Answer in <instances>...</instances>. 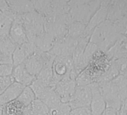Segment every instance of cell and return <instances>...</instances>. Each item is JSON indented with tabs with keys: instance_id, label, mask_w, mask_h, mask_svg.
I'll use <instances>...</instances> for the list:
<instances>
[{
	"instance_id": "ac0fdd59",
	"label": "cell",
	"mask_w": 127,
	"mask_h": 115,
	"mask_svg": "<svg viewBox=\"0 0 127 115\" xmlns=\"http://www.w3.org/2000/svg\"><path fill=\"white\" fill-rule=\"evenodd\" d=\"M11 76L15 82H17L24 87H29L35 79V77L28 72L23 64L14 67Z\"/></svg>"
},
{
	"instance_id": "7dc6e473",
	"label": "cell",
	"mask_w": 127,
	"mask_h": 115,
	"mask_svg": "<svg viewBox=\"0 0 127 115\" xmlns=\"http://www.w3.org/2000/svg\"><path fill=\"white\" fill-rule=\"evenodd\" d=\"M91 115H93V114H91Z\"/></svg>"
},
{
	"instance_id": "f546056e",
	"label": "cell",
	"mask_w": 127,
	"mask_h": 115,
	"mask_svg": "<svg viewBox=\"0 0 127 115\" xmlns=\"http://www.w3.org/2000/svg\"><path fill=\"white\" fill-rule=\"evenodd\" d=\"M29 87L33 91V93H34V94L35 96V98L37 99H40L46 94V93L49 89H51V87H46V85H43L41 82L37 81L36 79V78Z\"/></svg>"
},
{
	"instance_id": "9a60e30c",
	"label": "cell",
	"mask_w": 127,
	"mask_h": 115,
	"mask_svg": "<svg viewBox=\"0 0 127 115\" xmlns=\"http://www.w3.org/2000/svg\"><path fill=\"white\" fill-rule=\"evenodd\" d=\"M9 37L17 46L29 42L20 15H17L14 20L9 32Z\"/></svg>"
},
{
	"instance_id": "2e32d148",
	"label": "cell",
	"mask_w": 127,
	"mask_h": 115,
	"mask_svg": "<svg viewBox=\"0 0 127 115\" xmlns=\"http://www.w3.org/2000/svg\"><path fill=\"white\" fill-rule=\"evenodd\" d=\"M28 72L36 78L45 64L43 53L36 51L23 63Z\"/></svg>"
},
{
	"instance_id": "ffe728a7",
	"label": "cell",
	"mask_w": 127,
	"mask_h": 115,
	"mask_svg": "<svg viewBox=\"0 0 127 115\" xmlns=\"http://www.w3.org/2000/svg\"><path fill=\"white\" fill-rule=\"evenodd\" d=\"M55 40H56L52 36L44 31L38 35L32 43L34 44L36 51L40 52H48L52 49Z\"/></svg>"
},
{
	"instance_id": "603a6c76",
	"label": "cell",
	"mask_w": 127,
	"mask_h": 115,
	"mask_svg": "<svg viewBox=\"0 0 127 115\" xmlns=\"http://www.w3.org/2000/svg\"><path fill=\"white\" fill-rule=\"evenodd\" d=\"M52 64L53 62H49L45 64L43 69L36 76V79L37 81H39L46 87L51 88H54L55 87L52 73Z\"/></svg>"
},
{
	"instance_id": "cb8c5ba5",
	"label": "cell",
	"mask_w": 127,
	"mask_h": 115,
	"mask_svg": "<svg viewBox=\"0 0 127 115\" xmlns=\"http://www.w3.org/2000/svg\"><path fill=\"white\" fill-rule=\"evenodd\" d=\"M111 82L114 86L120 99L123 102L127 98V76L119 75Z\"/></svg>"
},
{
	"instance_id": "836d02e7",
	"label": "cell",
	"mask_w": 127,
	"mask_h": 115,
	"mask_svg": "<svg viewBox=\"0 0 127 115\" xmlns=\"http://www.w3.org/2000/svg\"><path fill=\"white\" fill-rule=\"evenodd\" d=\"M14 82V80L11 76L6 77H0V95Z\"/></svg>"
},
{
	"instance_id": "8fae6325",
	"label": "cell",
	"mask_w": 127,
	"mask_h": 115,
	"mask_svg": "<svg viewBox=\"0 0 127 115\" xmlns=\"http://www.w3.org/2000/svg\"><path fill=\"white\" fill-rule=\"evenodd\" d=\"M91 101L90 108L93 115H101L106 108L105 102L100 91L98 83L91 84Z\"/></svg>"
},
{
	"instance_id": "ee69618b",
	"label": "cell",
	"mask_w": 127,
	"mask_h": 115,
	"mask_svg": "<svg viewBox=\"0 0 127 115\" xmlns=\"http://www.w3.org/2000/svg\"><path fill=\"white\" fill-rule=\"evenodd\" d=\"M2 14V12H1V11H0V14Z\"/></svg>"
},
{
	"instance_id": "83f0119b",
	"label": "cell",
	"mask_w": 127,
	"mask_h": 115,
	"mask_svg": "<svg viewBox=\"0 0 127 115\" xmlns=\"http://www.w3.org/2000/svg\"><path fill=\"white\" fill-rule=\"evenodd\" d=\"M40 100L43 102L49 109L60 105L62 102L60 96L54 90V88L49 89L46 93V94L40 99Z\"/></svg>"
},
{
	"instance_id": "d590c367",
	"label": "cell",
	"mask_w": 127,
	"mask_h": 115,
	"mask_svg": "<svg viewBox=\"0 0 127 115\" xmlns=\"http://www.w3.org/2000/svg\"><path fill=\"white\" fill-rule=\"evenodd\" d=\"M91 114L90 107H82L72 109L70 115H91Z\"/></svg>"
},
{
	"instance_id": "6da1fadb",
	"label": "cell",
	"mask_w": 127,
	"mask_h": 115,
	"mask_svg": "<svg viewBox=\"0 0 127 115\" xmlns=\"http://www.w3.org/2000/svg\"><path fill=\"white\" fill-rule=\"evenodd\" d=\"M126 33L118 23L106 20L94 29L89 42L96 45L99 51L105 53L120 35Z\"/></svg>"
},
{
	"instance_id": "4dcf8cb0",
	"label": "cell",
	"mask_w": 127,
	"mask_h": 115,
	"mask_svg": "<svg viewBox=\"0 0 127 115\" xmlns=\"http://www.w3.org/2000/svg\"><path fill=\"white\" fill-rule=\"evenodd\" d=\"M30 106L37 115H48L49 114V108L40 99H35L32 102V103L30 105Z\"/></svg>"
},
{
	"instance_id": "1f68e13d",
	"label": "cell",
	"mask_w": 127,
	"mask_h": 115,
	"mask_svg": "<svg viewBox=\"0 0 127 115\" xmlns=\"http://www.w3.org/2000/svg\"><path fill=\"white\" fill-rule=\"evenodd\" d=\"M71 108L68 103L61 102L60 105L49 109L48 115H70Z\"/></svg>"
},
{
	"instance_id": "4fadbf2b",
	"label": "cell",
	"mask_w": 127,
	"mask_h": 115,
	"mask_svg": "<svg viewBox=\"0 0 127 115\" xmlns=\"http://www.w3.org/2000/svg\"><path fill=\"white\" fill-rule=\"evenodd\" d=\"M105 55L109 61L117 60L127 56V37L122 34L119 37L114 44L105 52Z\"/></svg>"
},
{
	"instance_id": "e0dca14e",
	"label": "cell",
	"mask_w": 127,
	"mask_h": 115,
	"mask_svg": "<svg viewBox=\"0 0 127 115\" xmlns=\"http://www.w3.org/2000/svg\"><path fill=\"white\" fill-rule=\"evenodd\" d=\"M99 50L98 47L96 45H95L94 43H92L91 42H89L84 51V53L82 55V57L81 58V61L79 62V64L77 65L76 67L74 68V71L76 73V74L77 75V76L89 65V64L91 62L94 56V55L96 54V52Z\"/></svg>"
},
{
	"instance_id": "8992f818",
	"label": "cell",
	"mask_w": 127,
	"mask_h": 115,
	"mask_svg": "<svg viewBox=\"0 0 127 115\" xmlns=\"http://www.w3.org/2000/svg\"><path fill=\"white\" fill-rule=\"evenodd\" d=\"M98 85L105 102L106 108L120 111L122 107L123 102L120 99V96L111 82H100L98 83Z\"/></svg>"
},
{
	"instance_id": "7bdbcfd3",
	"label": "cell",
	"mask_w": 127,
	"mask_h": 115,
	"mask_svg": "<svg viewBox=\"0 0 127 115\" xmlns=\"http://www.w3.org/2000/svg\"><path fill=\"white\" fill-rule=\"evenodd\" d=\"M120 115H127V114L123 113V112H122V111H120Z\"/></svg>"
},
{
	"instance_id": "3957f363",
	"label": "cell",
	"mask_w": 127,
	"mask_h": 115,
	"mask_svg": "<svg viewBox=\"0 0 127 115\" xmlns=\"http://www.w3.org/2000/svg\"><path fill=\"white\" fill-rule=\"evenodd\" d=\"M20 16L28 40L33 43L38 35L44 32V17L35 11Z\"/></svg>"
},
{
	"instance_id": "ab89813d",
	"label": "cell",
	"mask_w": 127,
	"mask_h": 115,
	"mask_svg": "<svg viewBox=\"0 0 127 115\" xmlns=\"http://www.w3.org/2000/svg\"><path fill=\"white\" fill-rule=\"evenodd\" d=\"M22 115H37V114H35V112L32 110V108L29 105V106L25 108Z\"/></svg>"
},
{
	"instance_id": "e575fe53",
	"label": "cell",
	"mask_w": 127,
	"mask_h": 115,
	"mask_svg": "<svg viewBox=\"0 0 127 115\" xmlns=\"http://www.w3.org/2000/svg\"><path fill=\"white\" fill-rule=\"evenodd\" d=\"M13 69V64H0V77L11 76Z\"/></svg>"
},
{
	"instance_id": "60d3db41",
	"label": "cell",
	"mask_w": 127,
	"mask_h": 115,
	"mask_svg": "<svg viewBox=\"0 0 127 115\" xmlns=\"http://www.w3.org/2000/svg\"><path fill=\"white\" fill-rule=\"evenodd\" d=\"M120 111L123 112V113H126L127 114V98L123 101V105H122V107L120 110Z\"/></svg>"
},
{
	"instance_id": "7c38bea8",
	"label": "cell",
	"mask_w": 127,
	"mask_h": 115,
	"mask_svg": "<svg viewBox=\"0 0 127 115\" xmlns=\"http://www.w3.org/2000/svg\"><path fill=\"white\" fill-rule=\"evenodd\" d=\"M35 52L36 49L32 43L28 42L21 45H17L12 55L13 66L16 67L23 64Z\"/></svg>"
},
{
	"instance_id": "277c9868",
	"label": "cell",
	"mask_w": 127,
	"mask_h": 115,
	"mask_svg": "<svg viewBox=\"0 0 127 115\" xmlns=\"http://www.w3.org/2000/svg\"><path fill=\"white\" fill-rule=\"evenodd\" d=\"M72 20L69 13L58 15L52 22H44V31L52 36L55 40L65 37Z\"/></svg>"
},
{
	"instance_id": "d6986e66",
	"label": "cell",
	"mask_w": 127,
	"mask_h": 115,
	"mask_svg": "<svg viewBox=\"0 0 127 115\" xmlns=\"http://www.w3.org/2000/svg\"><path fill=\"white\" fill-rule=\"evenodd\" d=\"M24 87L22 85L14 82L0 95V105L3 106L8 102L17 99Z\"/></svg>"
},
{
	"instance_id": "f35d334b",
	"label": "cell",
	"mask_w": 127,
	"mask_h": 115,
	"mask_svg": "<svg viewBox=\"0 0 127 115\" xmlns=\"http://www.w3.org/2000/svg\"><path fill=\"white\" fill-rule=\"evenodd\" d=\"M117 23H118L126 32H127V11H126V14H125V16H124V17L122 19V20L121 21H120V22H117ZM127 34V33H126Z\"/></svg>"
},
{
	"instance_id": "b9f144b4",
	"label": "cell",
	"mask_w": 127,
	"mask_h": 115,
	"mask_svg": "<svg viewBox=\"0 0 127 115\" xmlns=\"http://www.w3.org/2000/svg\"><path fill=\"white\" fill-rule=\"evenodd\" d=\"M0 115H2V107L0 108Z\"/></svg>"
},
{
	"instance_id": "d4e9b609",
	"label": "cell",
	"mask_w": 127,
	"mask_h": 115,
	"mask_svg": "<svg viewBox=\"0 0 127 115\" xmlns=\"http://www.w3.org/2000/svg\"><path fill=\"white\" fill-rule=\"evenodd\" d=\"M85 28L86 25L83 24L82 23L73 21L69 26L67 34L66 37L73 40H79L84 34Z\"/></svg>"
},
{
	"instance_id": "484cf974",
	"label": "cell",
	"mask_w": 127,
	"mask_h": 115,
	"mask_svg": "<svg viewBox=\"0 0 127 115\" xmlns=\"http://www.w3.org/2000/svg\"><path fill=\"white\" fill-rule=\"evenodd\" d=\"M2 107V112L6 115H22L25 106L17 99L8 102Z\"/></svg>"
},
{
	"instance_id": "9c48e42d",
	"label": "cell",
	"mask_w": 127,
	"mask_h": 115,
	"mask_svg": "<svg viewBox=\"0 0 127 115\" xmlns=\"http://www.w3.org/2000/svg\"><path fill=\"white\" fill-rule=\"evenodd\" d=\"M127 11V0H110L107 20L113 23H117L122 20Z\"/></svg>"
},
{
	"instance_id": "52a82bcc",
	"label": "cell",
	"mask_w": 127,
	"mask_h": 115,
	"mask_svg": "<svg viewBox=\"0 0 127 115\" xmlns=\"http://www.w3.org/2000/svg\"><path fill=\"white\" fill-rule=\"evenodd\" d=\"M91 101V85L86 86H76L75 91L68 102L71 110L82 108L90 107Z\"/></svg>"
},
{
	"instance_id": "f6af8a7d",
	"label": "cell",
	"mask_w": 127,
	"mask_h": 115,
	"mask_svg": "<svg viewBox=\"0 0 127 115\" xmlns=\"http://www.w3.org/2000/svg\"><path fill=\"white\" fill-rule=\"evenodd\" d=\"M1 107H2V106H1V105H0V108H1Z\"/></svg>"
},
{
	"instance_id": "30bf717a",
	"label": "cell",
	"mask_w": 127,
	"mask_h": 115,
	"mask_svg": "<svg viewBox=\"0 0 127 115\" xmlns=\"http://www.w3.org/2000/svg\"><path fill=\"white\" fill-rule=\"evenodd\" d=\"M109 2L110 0L101 1V4L99 9L96 11V13L94 14V16L91 17L88 25L86 26L85 31L84 33L85 34L91 36L94 29L99 24L105 22L107 20V12H108V7Z\"/></svg>"
},
{
	"instance_id": "f1b7e54d",
	"label": "cell",
	"mask_w": 127,
	"mask_h": 115,
	"mask_svg": "<svg viewBox=\"0 0 127 115\" xmlns=\"http://www.w3.org/2000/svg\"><path fill=\"white\" fill-rule=\"evenodd\" d=\"M35 99V96L31 88L29 87H25L17 100L22 103L25 107H28Z\"/></svg>"
},
{
	"instance_id": "5b68a950",
	"label": "cell",
	"mask_w": 127,
	"mask_h": 115,
	"mask_svg": "<svg viewBox=\"0 0 127 115\" xmlns=\"http://www.w3.org/2000/svg\"><path fill=\"white\" fill-rule=\"evenodd\" d=\"M74 69L72 56H62L55 57L52 64L53 81L55 85L64 79L69 76L70 72Z\"/></svg>"
},
{
	"instance_id": "d6a6232c",
	"label": "cell",
	"mask_w": 127,
	"mask_h": 115,
	"mask_svg": "<svg viewBox=\"0 0 127 115\" xmlns=\"http://www.w3.org/2000/svg\"><path fill=\"white\" fill-rule=\"evenodd\" d=\"M119 75L127 76V56L114 60Z\"/></svg>"
},
{
	"instance_id": "44dd1931",
	"label": "cell",
	"mask_w": 127,
	"mask_h": 115,
	"mask_svg": "<svg viewBox=\"0 0 127 115\" xmlns=\"http://www.w3.org/2000/svg\"><path fill=\"white\" fill-rule=\"evenodd\" d=\"M7 2L10 9L17 15H23L34 11L32 1H28V0H8Z\"/></svg>"
},
{
	"instance_id": "bcb514c9",
	"label": "cell",
	"mask_w": 127,
	"mask_h": 115,
	"mask_svg": "<svg viewBox=\"0 0 127 115\" xmlns=\"http://www.w3.org/2000/svg\"><path fill=\"white\" fill-rule=\"evenodd\" d=\"M126 37H127V34H126Z\"/></svg>"
},
{
	"instance_id": "5bb4252c",
	"label": "cell",
	"mask_w": 127,
	"mask_h": 115,
	"mask_svg": "<svg viewBox=\"0 0 127 115\" xmlns=\"http://www.w3.org/2000/svg\"><path fill=\"white\" fill-rule=\"evenodd\" d=\"M17 45L8 37H0V64H13L12 55Z\"/></svg>"
},
{
	"instance_id": "4316f807",
	"label": "cell",
	"mask_w": 127,
	"mask_h": 115,
	"mask_svg": "<svg viewBox=\"0 0 127 115\" xmlns=\"http://www.w3.org/2000/svg\"><path fill=\"white\" fill-rule=\"evenodd\" d=\"M32 2L34 11L43 17L52 13V0H35Z\"/></svg>"
},
{
	"instance_id": "74e56055",
	"label": "cell",
	"mask_w": 127,
	"mask_h": 115,
	"mask_svg": "<svg viewBox=\"0 0 127 115\" xmlns=\"http://www.w3.org/2000/svg\"><path fill=\"white\" fill-rule=\"evenodd\" d=\"M9 10H10V8L8 5L7 1H5V0H0V11L2 13H4Z\"/></svg>"
},
{
	"instance_id": "7a4b0ae2",
	"label": "cell",
	"mask_w": 127,
	"mask_h": 115,
	"mask_svg": "<svg viewBox=\"0 0 127 115\" xmlns=\"http://www.w3.org/2000/svg\"><path fill=\"white\" fill-rule=\"evenodd\" d=\"M101 1L91 0H71L68 1L69 14L73 21L88 25V22L99 9Z\"/></svg>"
},
{
	"instance_id": "8d00e7d4",
	"label": "cell",
	"mask_w": 127,
	"mask_h": 115,
	"mask_svg": "<svg viewBox=\"0 0 127 115\" xmlns=\"http://www.w3.org/2000/svg\"><path fill=\"white\" fill-rule=\"evenodd\" d=\"M101 115H120V112L116 109L106 108Z\"/></svg>"
},
{
	"instance_id": "ba28073f",
	"label": "cell",
	"mask_w": 127,
	"mask_h": 115,
	"mask_svg": "<svg viewBox=\"0 0 127 115\" xmlns=\"http://www.w3.org/2000/svg\"><path fill=\"white\" fill-rule=\"evenodd\" d=\"M76 87V80L71 79L69 76H67L55 85L54 90L60 96L62 102L68 103L75 91Z\"/></svg>"
},
{
	"instance_id": "7402d4cb",
	"label": "cell",
	"mask_w": 127,
	"mask_h": 115,
	"mask_svg": "<svg viewBox=\"0 0 127 115\" xmlns=\"http://www.w3.org/2000/svg\"><path fill=\"white\" fill-rule=\"evenodd\" d=\"M17 15L11 9L0 14V37H5L9 36V32L12 23Z\"/></svg>"
}]
</instances>
